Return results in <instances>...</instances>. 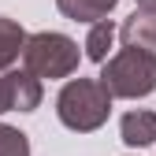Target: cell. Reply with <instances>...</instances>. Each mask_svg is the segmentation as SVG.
<instances>
[{
	"instance_id": "obj_12",
	"label": "cell",
	"mask_w": 156,
	"mask_h": 156,
	"mask_svg": "<svg viewBox=\"0 0 156 156\" xmlns=\"http://www.w3.org/2000/svg\"><path fill=\"white\" fill-rule=\"evenodd\" d=\"M138 8H141V11H152V15H156V0H138Z\"/></svg>"
},
{
	"instance_id": "obj_5",
	"label": "cell",
	"mask_w": 156,
	"mask_h": 156,
	"mask_svg": "<svg viewBox=\"0 0 156 156\" xmlns=\"http://www.w3.org/2000/svg\"><path fill=\"white\" fill-rule=\"evenodd\" d=\"M119 134H123V141L134 145V149H141V145H152L156 141V112H126L123 119H119Z\"/></svg>"
},
{
	"instance_id": "obj_10",
	"label": "cell",
	"mask_w": 156,
	"mask_h": 156,
	"mask_svg": "<svg viewBox=\"0 0 156 156\" xmlns=\"http://www.w3.org/2000/svg\"><path fill=\"white\" fill-rule=\"evenodd\" d=\"M0 156H30V141L23 130L0 123Z\"/></svg>"
},
{
	"instance_id": "obj_4",
	"label": "cell",
	"mask_w": 156,
	"mask_h": 156,
	"mask_svg": "<svg viewBox=\"0 0 156 156\" xmlns=\"http://www.w3.org/2000/svg\"><path fill=\"white\" fill-rule=\"evenodd\" d=\"M119 37H123V45H134V48L156 52V15L138 8V11H134L126 23L119 26Z\"/></svg>"
},
{
	"instance_id": "obj_11",
	"label": "cell",
	"mask_w": 156,
	"mask_h": 156,
	"mask_svg": "<svg viewBox=\"0 0 156 156\" xmlns=\"http://www.w3.org/2000/svg\"><path fill=\"white\" fill-rule=\"evenodd\" d=\"M4 112H15V89H11V74L8 71L0 74V115Z\"/></svg>"
},
{
	"instance_id": "obj_1",
	"label": "cell",
	"mask_w": 156,
	"mask_h": 156,
	"mask_svg": "<svg viewBox=\"0 0 156 156\" xmlns=\"http://www.w3.org/2000/svg\"><path fill=\"white\" fill-rule=\"evenodd\" d=\"M112 101L115 97L108 93V86L101 78H71L56 97V115H60V123L67 130L89 134V130H101L108 123Z\"/></svg>"
},
{
	"instance_id": "obj_7",
	"label": "cell",
	"mask_w": 156,
	"mask_h": 156,
	"mask_svg": "<svg viewBox=\"0 0 156 156\" xmlns=\"http://www.w3.org/2000/svg\"><path fill=\"white\" fill-rule=\"evenodd\" d=\"M11 89H15V112H34L37 104H41V78H37L34 71H11Z\"/></svg>"
},
{
	"instance_id": "obj_2",
	"label": "cell",
	"mask_w": 156,
	"mask_h": 156,
	"mask_svg": "<svg viewBox=\"0 0 156 156\" xmlns=\"http://www.w3.org/2000/svg\"><path fill=\"white\" fill-rule=\"evenodd\" d=\"M101 82L108 86L112 97H123V101L149 97L156 89V52L126 45L123 52H115L112 60H104Z\"/></svg>"
},
{
	"instance_id": "obj_9",
	"label": "cell",
	"mask_w": 156,
	"mask_h": 156,
	"mask_svg": "<svg viewBox=\"0 0 156 156\" xmlns=\"http://www.w3.org/2000/svg\"><path fill=\"white\" fill-rule=\"evenodd\" d=\"M112 41H115V26H112V19L93 23V26H89V37H86V56H89L93 63H104Z\"/></svg>"
},
{
	"instance_id": "obj_6",
	"label": "cell",
	"mask_w": 156,
	"mask_h": 156,
	"mask_svg": "<svg viewBox=\"0 0 156 156\" xmlns=\"http://www.w3.org/2000/svg\"><path fill=\"white\" fill-rule=\"evenodd\" d=\"M119 0H56L60 15H67L71 23H101L115 11Z\"/></svg>"
},
{
	"instance_id": "obj_8",
	"label": "cell",
	"mask_w": 156,
	"mask_h": 156,
	"mask_svg": "<svg viewBox=\"0 0 156 156\" xmlns=\"http://www.w3.org/2000/svg\"><path fill=\"white\" fill-rule=\"evenodd\" d=\"M26 48V30L15 23V19L0 15V71H8Z\"/></svg>"
},
{
	"instance_id": "obj_3",
	"label": "cell",
	"mask_w": 156,
	"mask_h": 156,
	"mask_svg": "<svg viewBox=\"0 0 156 156\" xmlns=\"http://www.w3.org/2000/svg\"><path fill=\"white\" fill-rule=\"evenodd\" d=\"M23 63L37 78H71L78 71V45L67 34H56V30L30 34L26 48H23Z\"/></svg>"
}]
</instances>
